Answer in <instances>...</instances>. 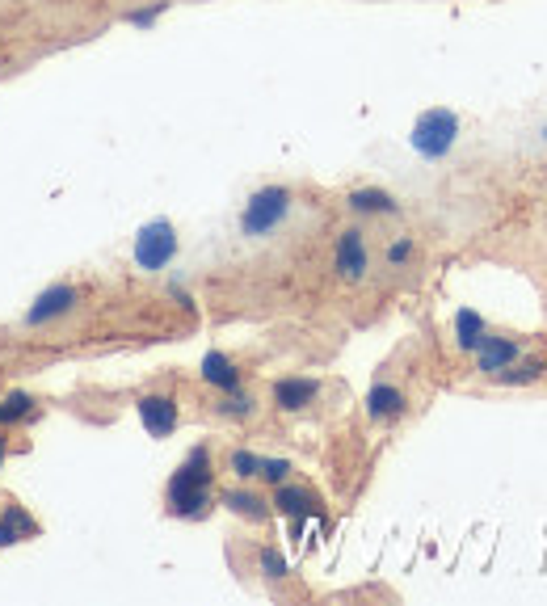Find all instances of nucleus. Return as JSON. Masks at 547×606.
I'll list each match as a JSON object with an SVG mask.
<instances>
[{
    "label": "nucleus",
    "mask_w": 547,
    "mask_h": 606,
    "mask_svg": "<svg viewBox=\"0 0 547 606\" xmlns=\"http://www.w3.org/2000/svg\"><path fill=\"white\" fill-rule=\"evenodd\" d=\"M34 535H38V522L22 505H5V514H0V548H13V543L34 539Z\"/></svg>",
    "instance_id": "obj_13"
},
{
    "label": "nucleus",
    "mask_w": 547,
    "mask_h": 606,
    "mask_svg": "<svg viewBox=\"0 0 547 606\" xmlns=\"http://www.w3.org/2000/svg\"><path fill=\"white\" fill-rule=\"evenodd\" d=\"M270 510H278L282 518H316L320 514V501L308 493V489H299V484H274V501H270Z\"/></svg>",
    "instance_id": "obj_9"
},
{
    "label": "nucleus",
    "mask_w": 547,
    "mask_h": 606,
    "mask_svg": "<svg viewBox=\"0 0 547 606\" xmlns=\"http://www.w3.org/2000/svg\"><path fill=\"white\" fill-rule=\"evenodd\" d=\"M228 468H232V476L236 480H257V472H261V455H253V451H232V459H228Z\"/></svg>",
    "instance_id": "obj_20"
},
{
    "label": "nucleus",
    "mask_w": 547,
    "mask_h": 606,
    "mask_svg": "<svg viewBox=\"0 0 547 606\" xmlns=\"http://www.w3.org/2000/svg\"><path fill=\"white\" fill-rule=\"evenodd\" d=\"M139 421L152 438H169L177 430V400L165 396V392H152V396H139Z\"/></svg>",
    "instance_id": "obj_7"
},
{
    "label": "nucleus",
    "mask_w": 547,
    "mask_h": 606,
    "mask_svg": "<svg viewBox=\"0 0 547 606\" xmlns=\"http://www.w3.org/2000/svg\"><path fill=\"white\" fill-rule=\"evenodd\" d=\"M211 451L198 447L181 459V468L169 476V489H165V501H169V514L173 518H207L211 514Z\"/></svg>",
    "instance_id": "obj_1"
},
{
    "label": "nucleus",
    "mask_w": 547,
    "mask_h": 606,
    "mask_svg": "<svg viewBox=\"0 0 547 606\" xmlns=\"http://www.w3.org/2000/svg\"><path fill=\"white\" fill-rule=\"evenodd\" d=\"M522 354V346L514 337H493V333H484V341L476 346V371L480 375H497L501 367H510V362Z\"/></svg>",
    "instance_id": "obj_8"
},
{
    "label": "nucleus",
    "mask_w": 547,
    "mask_h": 606,
    "mask_svg": "<svg viewBox=\"0 0 547 606\" xmlns=\"http://www.w3.org/2000/svg\"><path fill=\"white\" fill-rule=\"evenodd\" d=\"M30 417H38V400H34L30 392L13 388V392L0 396V430L17 426V421H30Z\"/></svg>",
    "instance_id": "obj_15"
},
{
    "label": "nucleus",
    "mask_w": 547,
    "mask_h": 606,
    "mask_svg": "<svg viewBox=\"0 0 547 606\" xmlns=\"http://www.w3.org/2000/svg\"><path fill=\"white\" fill-rule=\"evenodd\" d=\"M409 144L417 156L425 160H442V156H451V148L459 144V114L447 110V106H434V110H425L417 123H413V135H409Z\"/></svg>",
    "instance_id": "obj_3"
},
{
    "label": "nucleus",
    "mask_w": 547,
    "mask_h": 606,
    "mask_svg": "<svg viewBox=\"0 0 547 606\" xmlns=\"http://www.w3.org/2000/svg\"><path fill=\"white\" fill-rule=\"evenodd\" d=\"M316 396H320V383H316V379H299V375H291V379H278V383H274V404H278L282 413L308 409Z\"/></svg>",
    "instance_id": "obj_10"
},
{
    "label": "nucleus",
    "mask_w": 547,
    "mask_h": 606,
    "mask_svg": "<svg viewBox=\"0 0 547 606\" xmlns=\"http://www.w3.org/2000/svg\"><path fill=\"white\" fill-rule=\"evenodd\" d=\"M131 257H135V266L148 270V274L165 270L169 261L177 257V228L169 224V219H152V224H144L139 236H135Z\"/></svg>",
    "instance_id": "obj_5"
},
{
    "label": "nucleus",
    "mask_w": 547,
    "mask_h": 606,
    "mask_svg": "<svg viewBox=\"0 0 547 606\" xmlns=\"http://www.w3.org/2000/svg\"><path fill=\"white\" fill-rule=\"evenodd\" d=\"M404 409H409V396H404L396 383H375L367 392V417L371 421H396V417H404Z\"/></svg>",
    "instance_id": "obj_11"
},
{
    "label": "nucleus",
    "mask_w": 547,
    "mask_h": 606,
    "mask_svg": "<svg viewBox=\"0 0 547 606\" xmlns=\"http://www.w3.org/2000/svg\"><path fill=\"white\" fill-rule=\"evenodd\" d=\"M219 413L224 417H253V409H257V400L249 396V392H240V388H232V392H219V404H215Z\"/></svg>",
    "instance_id": "obj_19"
},
{
    "label": "nucleus",
    "mask_w": 547,
    "mask_h": 606,
    "mask_svg": "<svg viewBox=\"0 0 547 606\" xmlns=\"http://www.w3.org/2000/svg\"><path fill=\"white\" fill-rule=\"evenodd\" d=\"M409 257H413V240L409 236H400V240H392V245H388V266H404Z\"/></svg>",
    "instance_id": "obj_24"
},
{
    "label": "nucleus",
    "mask_w": 547,
    "mask_h": 606,
    "mask_svg": "<svg viewBox=\"0 0 547 606\" xmlns=\"http://www.w3.org/2000/svg\"><path fill=\"white\" fill-rule=\"evenodd\" d=\"M291 207H295V194L287 186H261V190H253L249 202H245V211H240V236L266 240L270 232H278L291 219Z\"/></svg>",
    "instance_id": "obj_2"
},
{
    "label": "nucleus",
    "mask_w": 547,
    "mask_h": 606,
    "mask_svg": "<svg viewBox=\"0 0 547 606\" xmlns=\"http://www.w3.org/2000/svg\"><path fill=\"white\" fill-rule=\"evenodd\" d=\"M80 303H85V291H80V287H72V282H51L47 291L34 295V303L22 316V325L26 329H47V325H55V320L72 316Z\"/></svg>",
    "instance_id": "obj_4"
},
{
    "label": "nucleus",
    "mask_w": 547,
    "mask_h": 606,
    "mask_svg": "<svg viewBox=\"0 0 547 606\" xmlns=\"http://www.w3.org/2000/svg\"><path fill=\"white\" fill-rule=\"evenodd\" d=\"M346 207H350L354 215H396V211H400V207H396V198H392L388 190H375V186L350 190Z\"/></svg>",
    "instance_id": "obj_14"
},
{
    "label": "nucleus",
    "mask_w": 547,
    "mask_h": 606,
    "mask_svg": "<svg viewBox=\"0 0 547 606\" xmlns=\"http://www.w3.org/2000/svg\"><path fill=\"white\" fill-rule=\"evenodd\" d=\"M484 320H480V312H472V308H459L455 312V341H459V350H468V354H476V346L484 341Z\"/></svg>",
    "instance_id": "obj_17"
},
{
    "label": "nucleus",
    "mask_w": 547,
    "mask_h": 606,
    "mask_svg": "<svg viewBox=\"0 0 547 606\" xmlns=\"http://www.w3.org/2000/svg\"><path fill=\"white\" fill-rule=\"evenodd\" d=\"M165 9H169V0H156V5H148V9H135V13H127V22H131V26H152L156 17L165 13Z\"/></svg>",
    "instance_id": "obj_23"
},
{
    "label": "nucleus",
    "mask_w": 547,
    "mask_h": 606,
    "mask_svg": "<svg viewBox=\"0 0 547 606\" xmlns=\"http://www.w3.org/2000/svg\"><path fill=\"white\" fill-rule=\"evenodd\" d=\"M266 484H282V480H291V459H266L261 455V472H257Z\"/></svg>",
    "instance_id": "obj_21"
},
{
    "label": "nucleus",
    "mask_w": 547,
    "mask_h": 606,
    "mask_svg": "<svg viewBox=\"0 0 547 606\" xmlns=\"http://www.w3.org/2000/svg\"><path fill=\"white\" fill-rule=\"evenodd\" d=\"M333 270L346 278V282H362L371 270V253H367V236L358 228H346L337 236V249H333Z\"/></svg>",
    "instance_id": "obj_6"
},
{
    "label": "nucleus",
    "mask_w": 547,
    "mask_h": 606,
    "mask_svg": "<svg viewBox=\"0 0 547 606\" xmlns=\"http://www.w3.org/2000/svg\"><path fill=\"white\" fill-rule=\"evenodd\" d=\"M202 383H211L215 392H232L240 388V367L224 354V350H207V358H202V367H198Z\"/></svg>",
    "instance_id": "obj_12"
},
{
    "label": "nucleus",
    "mask_w": 547,
    "mask_h": 606,
    "mask_svg": "<svg viewBox=\"0 0 547 606\" xmlns=\"http://www.w3.org/2000/svg\"><path fill=\"white\" fill-rule=\"evenodd\" d=\"M219 501H224L232 514L249 518V522H266V518H270V501H266V497H257V493H249V489H228Z\"/></svg>",
    "instance_id": "obj_16"
},
{
    "label": "nucleus",
    "mask_w": 547,
    "mask_h": 606,
    "mask_svg": "<svg viewBox=\"0 0 547 606\" xmlns=\"http://www.w3.org/2000/svg\"><path fill=\"white\" fill-rule=\"evenodd\" d=\"M5 451H9V438H5V430H0V468H5Z\"/></svg>",
    "instance_id": "obj_25"
},
{
    "label": "nucleus",
    "mask_w": 547,
    "mask_h": 606,
    "mask_svg": "<svg viewBox=\"0 0 547 606\" xmlns=\"http://www.w3.org/2000/svg\"><path fill=\"white\" fill-rule=\"evenodd\" d=\"M489 379H497L501 388H522V383H535V379H543V362H510V367H501L497 375H489Z\"/></svg>",
    "instance_id": "obj_18"
},
{
    "label": "nucleus",
    "mask_w": 547,
    "mask_h": 606,
    "mask_svg": "<svg viewBox=\"0 0 547 606\" xmlns=\"http://www.w3.org/2000/svg\"><path fill=\"white\" fill-rule=\"evenodd\" d=\"M261 573H266L270 581H282V577H287L291 569H287V560H282L274 548H266V552H261Z\"/></svg>",
    "instance_id": "obj_22"
}]
</instances>
